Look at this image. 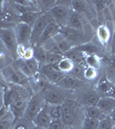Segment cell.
Segmentation results:
<instances>
[{"label":"cell","instance_id":"obj_1","mask_svg":"<svg viewBox=\"0 0 115 129\" xmlns=\"http://www.w3.org/2000/svg\"><path fill=\"white\" fill-rule=\"evenodd\" d=\"M1 74L6 82L14 85L22 86L27 89H31L30 78L25 76L13 63L2 69Z\"/></svg>","mask_w":115,"mask_h":129},{"label":"cell","instance_id":"obj_2","mask_svg":"<svg viewBox=\"0 0 115 129\" xmlns=\"http://www.w3.org/2000/svg\"><path fill=\"white\" fill-rule=\"evenodd\" d=\"M61 120L65 126H75L80 114V104L72 100H65L62 104Z\"/></svg>","mask_w":115,"mask_h":129},{"label":"cell","instance_id":"obj_3","mask_svg":"<svg viewBox=\"0 0 115 129\" xmlns=\"http://www.w3.org/2000/svg\"><path fill=\"white\" fill-rule=\"evenodd\" d=\"M21 22L20 16L8 1H2L0 5V28H14Z\"/></svg>","mask_w":115,"mask_h":129},{"label":"cell","instance_id":"obj_4","mask_svg":"<svg viewBox=\"0 0 115 129\" xmlns=\"http://www.w3.org/2000/svg\"><path fill=\"white\" fill-rule=\"evenodd\" d=\"M46 103L52 105H62L67 100V90L57 84H51L42 91Z\"/></svg>","mask_w":115,"mask_h":129},{"label":"cell","instance_id":"obj_5","mask_svg":"<svg viewBox=\"0 0 115 129\" xmlns=\"http://www.w3.org/2000/svg\"><path fill=\"white\" fill-rule=\"evenodd\" d=\"M45 104L46 101L44 99L42 92L34 93L28 100L23 118L32 121L34 119L35 116L41 111V109H43Z\"/></svg>","mask_w":115,"mask_h":129},{"label":"cell","instance_id":"obj_6","mask_svg":"<svg viewBox=\"0 0 115 129\" xmlns=\"http://www.w3.org/2000/svg\"><path fill=\"white\" fill-rule=\"evenodd\" d=\"M0 40L5 46L13 59H17V48L19 45L16 41L14 28H0Z\"/></svg>","mask_w":115,"mask_h":129},{"label":"cell","instance_id":"obj_7","mask_svg":"<svg viewBox=\"0 0 115 129\" xmlns=\"http://www.w3.org/2000/svg\"><path fill=\"white\" fill-rule=\"evenodd\" d=\"M51 22H54L49 12H44L39 16L34 24L32 26V35H31V46L38 44L47 24Z\"/></svg>","mask_w":115,"mask_h":129},{"label":"cell","instance_id":"obj_8","mask_svg":"<svg viewBox=\"0 0 115 129\" xmlns=\"http://www.w3.org/2000/svg\"><path fill=\"white\" fill-rule=\"evenodd\" d=\"M13 64L28 78H33L40 72V64L34 58L31 59H17Z\"/></svg>","mask_w":115,"mask_h":129},{"label":"cell","instance_id":"obj_9","mask_svg":"<svg viewBox=\"0 0 115 129\" xmlns=\"http://www.w3.org/2000/svg\"><path fill=\"white\" fill-rule=\"evenodd\" d=\"M48 12L51 14L55 23L58 24L60 28H62V27H65L67 24L68 19L71 14L72 10L70 7L60 5L56 3V5L53 6Z\"/></svg>","mask_w":115,"mask_h":129},{"label":"cell","instance_id":"obj_10","mask_svg":"<svg viewBox=\"0 0 115 129\" xmlns=\"http://www.w3.org/2000/svg\"><path fill=\"white\" fill-rule=\"evenodd\" d=\"M59 33L64 39L70 41L74 47H77V46H80L88 42L86 41L87 37L85 33L74 29V28H69L67 26L60 28Z\"/></svg>","mask_w":115,"mask_h":129},{"label":"cell","instance_id":"obj_11","mask_svg":"<svg viewBox=\"0 0 115 129\" xmlns=\"http://www.w3.org/2000/svg\"><path fill=\"white\" fill-rule=\"evenodd\" d=\"M15 34L18 45L24 47H32L31 46V35H32V28L28 24L23 22H19L14 27Z\"/></svg>","mask_w":115,"mask_h":129},{"label":"cell","instance_id":"obj_12","mask_svg":"<svg viewBox=\"0 0 115 129\" xmlns=\"http://www.w3.org/2000/svg\"><path fill=\"white\" fill-rule=\"evenodd\" d=\"M97 88V92L100 95H104L102 96L115 97V86L107 78H104L101 80H100V82L98 83Z\"/></svg>","mask_w":115,"mask_h":129},{"label":"cell","instance_id":"obj_13","mask_svg":"<svg viewBox=\"0 0 115 129\" xmlns=\"http://www.w3.org/2000/svg\"><path fill=\"white\" fill-rule=\"evenodd\" d=\"M84 16L81 15L79 13H76V12L72 11L71 14H70V17L68 19L67 24L66 26L69 27V28H74V29L82 31V32L85 33V26H84Z\"/></svg>","mask_w":115,"mask_h":129},{"label":"cell","instance_id":"obj_14","mask_svg":"<svg viewBox=\"0 0 115 129\" xmlns=\"http://www.w3.org/2000/svg\"><path fill=\"white\" fill-rule=\"evenodd\" d=\"M59 30H60V27L58 26V24H56L55 22H49V23L47 24L45 31H44L39 43L36 45H44L45 43H47V41H51L54 36H56V35L59 33Z\"/></svg>","mask_w":115,"mask_h":129},{"label":"cell","instance_id":"obj_15","mask_svg":"<svg viewBox=\"0 0 115 129\" xmlns=\"http://www.w3.org/2000/svg\"><path fill=\"white\" fill-rule=\"evenodd\" d=\"M96 106L106 116L110 115L112 110L115 109V97L101 96Z\"/></svg>","mask_w":115,"mask_h":129},{"label":"cell","instance_id":"obj_16","mask_svg":"<svg viewBox=\"0 0 115 129\" xmlns=\"http://www.w3.org/2000/svg\"><path fill=\"white\" fill-rule=\"evenodd\" d=\"M100 98L101 95L97 91L86 90L81 95L77 103H81L83 106H96Z\"/></svg>","mask_w":115,"mask_h":129},{"label":"cell","instance_id":"obj_17","mask_svg":"<svg viewBox=\"0 0 115 129\" xmlns=\"http://www.w3.org/2000/svg\"><path fill=\"white\" fill-rule=\"evenodd\" d=\"M52 121V119L50 117L49 114H48L47 109H46V106L44 105L43 109H41V111L37 114L34 117V119L32 120L33 124L36 126L41 127L43 129H47L49 126L50 123Z\"/></svg>","mask_w":115,"mask_h":129},{"label":"cell","instance_id":"obj_18","mask_svg":"<svg viewBox=\"0 0 115 129\" xmlns=\"http://www.w3.org/2000/svg\"><path fill=\"white\" fill-rule=\"evenodd\" d=\"M85 54L79 49H77L76 47L66 53L64 55V57L68 58L74 63L75 66H84L85 64Z\"/></svg>","mask_w":115,"mask_h":129},{"label":"cell","instance_id":"obj_19","mask_svg":"<svg viewBox=\"0 0 115 129\" xmlns=\"http://www.w3.org/2000/svg\"><path fill=\"white\" fill-rule=\"evenodd\" d=\"M82 84V80L76 78V77L72 76V75L66 74L64 76V78L60 81L59 83L57 84L61 88L66 89H77Z\"/></svg>","mask_w":115,"mask_h":129},{"label":"cell","instance_id":"obj_20","mask_svg":"<svg viewBox=\"0 0 115 129\" xmlns=\"http://www.w3.org/2000/svg\"><path fill=\"white\" fill-rule=\"evenodd\" d=\"M53 41L55 42V45L58 47V48L59 49V51L63 53V55H64L66 53H68L69 51H70L73 47H75L70 41H68L66 39H64V37L60 35V33L53 37Z\"/></svg>","mask_w":115,"mask_h":129},{"label":"cell","instance_id":"obj_21","mask_svg":"<svg viewBox=\"0 0 115 129\" xmlns=\"http://www.w3.org/2000/svg\"><path fill=\"white\" fill-rule=\"evenodd\" d=\"M96 35H97L98 41L102 45L104 46L107 45L111 39V31L107 25L102 24L98 26L97 29H96Z\"/></svg>","mask_w":115,"mask_h":129},{"label":"cell","instance_id":"obj_22","mask_svg":"<svg viewBox=\"0 0 115 129\" xmlns=\"http://www.w3.org/2000/svg\"><path fill=\"white\" fill-rule=\"evenodd\" d=\"M34 59L39 63L40 66L47 64V50L41 45L33 46Z\"/></svg>","mask_w":115,"mask_h":129},{"label":"cell","instance_id":"obj_23","mask_svg":"<svg viewBox=\"0 0 115 129\" xmlns=\"http://www.w3.org/2000/svg\"><path fill=\"white\" fill-rule=\"evenodd\" d=\"M10 59H12L13 61H15L13 58L11 57V55H10V53H9V51L5 47V46L3 44V42L0 40V68L4 69L9 64L13 63V62L9 61Z\"/></svg>","mask_w":115,"mask_h":129},{"label":"cell","instance_id":"obj_24","mask_svg":"<svg viewBox=\"0 0 115 129\" xmlns=\"http://www.w3.org/2000/svg\"><path fill=\"white\" fill-rule=\"evenodd\" d=\"M84 114L86 115L85 117L98 120H102L106 116L97 106H84Z\"/></svg>","mask_w":115,"mask_h":129},{"label":"cell","instance_id":"obj_25","mask_svg":"<svg viewBox=\"0 0 115 129\" xmlns=\"http://www.w3.org/2000/svg\"><path fill=\"white\" fill-rule=\"evenodd\" d=\"M57 68L60 72H62L64 74H70L72 72L73 69L75 67L74 63L70 59H69L68 58L63 57L60 61L56 64Z\"/></svg>","mask_w":115,"mask_h":129},{"label":"cell","instance_id":"obj_26","mask_svg":"<svg viewBox=\"0 0 115 129\" xmlns=\"http://www.w3.org/2000/svg\"><path fill=\"white\" fill-rule=\"evenodd\" d=\"M42 14V12H37V11H32V12H28L25 13L23 15L20 16V21L21 22L28 24V26H30L32 28V26L34 24V22H36V20L39 18V16Z\"/></svg>","mask_w":115,"mask_h":129},{"label":"cell","instance_id":"obj_27","mask_svg":"<svg viewBox=\"0 0 115 129\" xmlns=\"http://www.w3.org/2000/svg\"><path fill=\"white\" fill-rule=\"evenodd\" d=\"M76 47L77 49L80 50V51L83 52V53H84L86 55H92V54L98 55L100 53L99 47H97V46L93 44V43L89 42V41L84 43V44L77 46Z\"/></svg>","mask_w":115,"mask_h":129},{"label":"cell","instance_id":"obj_28","mask_svg":"<svg viewBox=\"0 0 115 129\" xmlns=\"http://www.w3.org/2000/svg\"><path fill=\"white\" fill-rule=\"evenodd\" d=\"M46 109H47L48 114H49L50 117H51L52 120L61 119L62 114H63V109L62 105H52L48 104L46 103Z\"/></svg>","mask_w":115,"mask_h":129},{"label":"cell","instance_id":"obj_29","mask_svg":"<svg viewBox=\"0 0 115 129\" xmlns=\"http://www.w3.org/2000/svg\"><path fill=\"white\" fill-rule=\"evenodd\" d=\"M89 5H88L87 1H71V8L72 11L79 13L83 16H85V14L89 11Z\"/></svg>","mask_w":115,"mask_h":129},{"label":"cell","instance_id":"obj_30","mask_svg":"<svg viewBox=\"0 0 115 129\" xmlns=\"http://www.w3.org/2000/svg\"><path fill=\"white\" fill-rule=\"evenodd\" d=\"M85 64L88 67H91L99 71L101 67V59L99 55H86L85 56Z\"/></svg>","mask_w":115,"mask_h":129},{"label":"cell","instance_id":"obj_31","mask_svg":"<svg viewBox=\"0 0 115 129\" xmlns=\"http://www.w3.org/2000/svg\"><path fill=\"white\" fill-rule=\"evenodd\" d=\"M15 123H16L15 116L10 109L7 115L0 120V129H13Z\"/></svg>","mask_w":115,"mask_h":129},{"label":"cell","instance_id":"obj_32","mask_svg":"<svg viewBox=\"0 0 115 129\" xmlns=\"http://www.w3.org/2000/svg\"><path fill=\"white\" fill-rule=\"evenodd\" d=\"M99 121L98 120L84 117L82 122L81 129H99Z\"/></svg>","mask_w":115,"mask_h":129},{"label":"cell","instance_id":"obj_33","mask_svg":"<svg viewBox=\"0 0 115 129\" xmlns=\"http://www.w3.org/2000/svg\"><path fill=\"white\" fill-rule=\"evenodd\" d=\"M98 73H99L98 70L86 66L84 68V71H83V78L88 81L95 80L98 77Z\"/></svg>","mask_w":115,"mask_h":129},{"label":"cell","instance_id":"obj_34","mask_svg":"<svg viewBox=\"0 0 115 129\" xmlns=\"http://www.w3.org/2000/svg\"><path fill=\"white\" fill-rule=\"evenodd\" d=\"M114 126V121L109 115L105 116L99 121V129H113Z\"/></svg>","mask_w":115,"mask_h":129},{"label":"cell","instance_id":"obj_35","mask_svg":"<svg viewBox=\"0 0 115 129\" xmlns=\"http://www.w3.org/2000/svg\"><path fill=\"white\" fill-rule=\"evenodd\" d=\"M64 125L61 119H57V120H53L50 123L49 126L47 129H64Z\"/></svg>","mask_w":115,"mask_h":129},{"label":"cell","instance_id":"obj_36","mask_svg":"<svg viewBox=\"0 0 115 129\" xmlns=\"http://www.w3.org/2000/svg\"><path fill=\"white\" fill-rule=\"evenodd\" d=\"M108 72L112 76L115 74V54L111 55L108 59Z\"/></svg>","mask_w":115,"mask_h":129},{"label":"cell","instance_id":"obj_37","mask_svg":"<svg viewBox=\"0 0 115 129\" xmlns=\"http://www.w3.org/2000/svg\"><path fill=\"white\" fill-rule=\"evenodd\" d=\"M111 55L115 54V33L113 35V38L112 41V44H111Z\"/></svg>","mask_w":115,"mask_h":129},{"label":"cell","instance_id":"obj_38","mask_svg":"<svg viewBox=\"0 0 115 129\" xmlns=\"http://www.w3.org/2000/svg\"><path fill=\"white\" fill-rule=\"evenodd\" d=\"M109 116H110L111 118H112V120H113L114 123H115V109H114L113 110H112V113H111V114H110Z\"/></svg>","mask_w":115,"mask_h":129},{"label":"cell","instance_id":"obj_39","mask_svg":"<svg viewBox=\"0 0 115 129\" xmlns=\"http://www.w3.org/2000/svg\"><path fill=\"white\" fill-rule=\"evenodd\" d=\"M111 82H112V84H113L114 85V86H115V74L114 75H112V78H111Z\"/></svg>","mask_w":115,"mask_h":129},{"label":"cell","instance_id":"obj_40","mask_svg":"<svg viewBox=\"0 0 115 129\" xmlns=\"http://www.w3.org/2000/svg\"><path fill=\"white\" fill-rule=\"evenodd\" d=\"M31 129H43V128L39 127V126H34V125H33V126H32V128H31Z\"/></svg>","mask_w":115,"mask_h":129},{"label":"cell","instance_id":"obj_41","mask_svg":"<svg viewBox=\"0 0 115 129\" xmlns=\"http://www.w3.org/2000/svg\"><path fill=\"white\" fill-rule=\"evenodd\" d=\"M64 129H75L74 126H64Z\"/></svg>","mask_w":115,"mask_h":129},{"label":"cell","instance_id":"obj_42","mask_svg":"<svg viewBox=\"0 0 115 129\" xmlns=\"http://www.w3.org/2000/svg\"><path fill=\"white\" fill-rule=\"evenodd\" d=\"M113 129H115V126H114V128H113Z\"/></svg>","mask_w":115,"mask_h":129}]
</instances>
